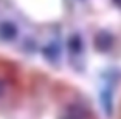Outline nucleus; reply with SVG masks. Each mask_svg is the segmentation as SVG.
<instances>
[{
  "label": "nucleus",
  "mask_w": 121,
  "mask_h": 119,
  "mask_svg": "<svg viewBox=\"0 0 121 119\" xmlns=\"http://www.w3.org/2000/svg\"><path fill=\"white\" fill-rule=\"evenodd\" d=\"M101 107H103L104 113L107 116L112 115V108H113V96H112V90L110 88H106V90L101 91Z\"/></svg>",
  "instance_id": "f257e3e1"
},
{
  "label": "nucleus",
  "mask_w": 121,
  "mask_h": 119,
  "mask_svg": "<svg viewBox=\"0 0 121 119\" xmlns=\"http://www.w3.org/2000/svg\"><path fill=\"white\" fill-rule=\"evenodd\" d=\"M95 45L99 51H107V49L113 45V37L109 33H99L95 39Z\"/></svg>",
  "instance_id": "f03ea898"
},
{
  "label": "nucleus",
  "mask_w": 121,
  "mask_h": 119,
  "mask_svg": "<svg viewBox=\"0 0 121 119\" xmlns=\"http://www.w3.org/2000/svg\"><path fill=\"white\" fill-rule=\"evenodd\" d=\"M84 118H86V110L82 107L75 105V107L68 108V119H84Z\"/></svg>",
  "instance_id": "7ed1b4c3"
},
{
  "label": "nucleus",
  "mask_w": 121,
  "mask_h": 119,
  "mask_svg": "<svg viewBox=\"0 0 121 119\" xmlns=\"http://www.w3.org/2000/svg\"><path fill=\"white\" fill-rule=\"evenodd\" d=\"M70 46H71V49L75 53H78V51H81V48H82V42H81V39L79 37H73L70 40Z\"/></svg>",
  "instance_id": "20e7f679"
},
{
  "label": "nucleus",
  "mask_w": 121,
  "mask_h": 119,
  "mask_svg": "<svg viewBox=\"0 0 121 119\" xmlns=\"http://www.w3.org/2000/svg\"><path fill=\"white\" fill-rule=\"evenodd\" d=\"M115 2H117V3H118V5L121 6V0H115Z\"/></svg>",
  "instance_id": "39448f33"
}]
</instances>
